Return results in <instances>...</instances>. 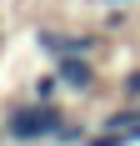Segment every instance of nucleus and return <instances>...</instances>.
Here are the masks:
<instances>
[{
  "label": "nucleus",
  "instance_id": "nucleus-3",
  "mask_svg": "<svg viewBox=\"0 0 140 146\" xmlns=\"http://www.w3.org/2000/svg\"><path fill=\"white\" fill-rule=\"evenodd\" d=\"M55 86H60V76H40V81H35V101H50Z\"/></svg>",
  "mask_w": 140,
  "mask_h": 146
},
{
  "label": "nucleus",
  "instance_id": "nucleus-4",
  "mask_svg": "<svg viewBox=\"0 0 140 146\" xmlns=\"http://www.w3.org/2000/svg\"><path fill=\"white\" fill-rule=\"evenodd\" d=\"M125 96H130V101H140V71L125 76Z\"/></svg>",
  "mask_w": 140,
  "mask_h": 146
},
{
  "label": "nucleus",
  "instance_id": "nucleus-1",
  "mask_svg": "<svg viewBox=\"0 0 140 146\" xmlns=\"http://www.w3.org/2000/svg\"><path fill=\"white\" fill-rule=\"evenodd\" d=\"M55 131H60V111L45 106V101L15 106L10 116H5V136L10 141H40V136H55Z\"/></svg>",
  "mask_w": 140,
  "mask_h": 146
},
{
  "label": "nucleus",
  "instance_id": "nucleus-2",
  "mask_svg": "<svg viewBox=\"0 0 140 146\" xmlns=\"http://www.w3.org/2000/svg\"><path fill=\"white\" fill-rule=\"evenodd\" d=\"M55 76L65 81L70 91H90V86H95V60H90V56H60L55 60Z\"/></svg>",
  "mask_w": 140,
  "mask_h": 146
}]
</instances>
